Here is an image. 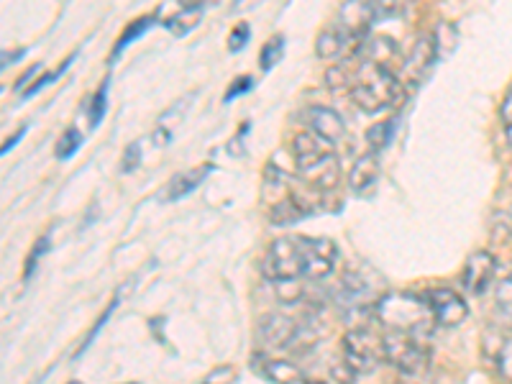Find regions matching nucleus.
Returning a JSON list of instances; mask_svg holds the SVG:
<instances>
[{"label":"nucleus","instance_id":"nucleus-1","mask_svg":"<svg viewBox=\"0 0 512 384\" xmlns=\"http://www.w3.org/2000/svg\"><path fill=\"white\" fill-rule=\"evenodd\" d=\"M338 249L331 239H313V236H282L272 241L262 259V272L267 280L295 282L300 277L308 280H326L333 272Z\"/></svg>","mask_w":512,"mask_h":384},{"label":"nucleus","instance_id":"nucleus-2","mask_svg":"<svg viewBox=\"0 0 512 384\" xmlns=\"http://www.w3.org/2000/svg\"><path fill=\"white\" fill-rule=\"evenodd\" d=\"M374 318L382 323L390 333H405V336H428L436 326V318L431 313V305L425 295L415 292H387L377 303Z\"/></svg>","mask_w":512,"mask_h":384},{"label":"nucleus","instance_id":"nucleus-3","mask_svg":"<svg viewBox=\"0 0 512 384\" xmlns=\"http://www.w3.org/2000/svg\"><path fill=\"white\" fill-rule=\"evenodd\" d=\"M351 100L364 113H379L390 108L397 100H402L400 75H395V70H390V67H379V64L359 57V64L354 67Z\"/></svg>","mask_w":512,"mask_h":384},{"label":"nucleus","instance_id":"nucleus-4","mask_svg":"<svg viewBox=\"0 0 512 384\" xmlns=\"http://www.w3.org/2000/svg\"><path fill=\"white\" fill-rule=\"evenodd\" d=\"M387 361V349H384V331H374L369 326L351 328L344 336V364L351 372L372 374L379 364Z\"/></svg>","mask_w":512,"mask_h":384},{"label":"nucleus","instance_id":"nucleus-5","mask_svg":"<svg viewBox=\"0 0 512 384\" xmlns=\"http://www.w3.org/2000/svg\"><path fill=\"white\" fill-rule=\"evenodd\" d=\"M384 349H387V364L408 377H420L431 367V349L415 336L384 331Z\"/></svg>","mask_w":512,"mask_h":384},{"label":"nucleus","instance_id":"nucleus-6","mask_svg":"<svg viewBox=\"0 0 512 384\" xmlns=\"http://www.w3.org/2000/svg\"><path fill=\"white\" fill-rule=\"evenodd\" d=\"M256 333L267 349H287L292 354L297 338L303 333V320H295L282 313H269L259 320Z\"/></svg>","mask_w":512,"mask_h":384},{"label":"nucleus","instance_id":"nucleus-7","mask_svg":"<svg viewBox=\"0 0 512 384\" xmlns=\"http://www.w3.org/2000/svg\"><path fill=\"white\" fill-rule=\"evenodd\" d=\"M428 305H431V313L436 318V326L441 328H456L461 326L469 315V308H466L464 297L459 295L451 287H431L428 292H423Z\"/></svg>","mask_w":512,"mask_h":384},{"label":"nucleus","instance_id":"nucleus-8","mask_svg":"<svg viewBox=\"0 0 512 384\" xmlns=\"http://www.w3.org/2000/svg\"><path fill=\"white\" fill-rule=\"evenodd\" d=\"M497 272V259L489 251H474L464 264V272H461V280H464V290H469L472 295H484L495 280Z\"/></svg>","mask_w":512,"mask_h":384},{"label":"nucleus","instance_id":"nucleus-9","mask_svg":"<svg viewBox=\"0 0 512 384\" xmlns=\"http://www.w3.org/2000/svg\"><path fill=\"white\" fill-rule=\"evenodd\" d=\"M333 146L326 139H320L313 131H300L292 139V157H295L297 169H308L313 164L323 162V159L333 157Z\"/></svg>","mask_w":512,"mask_h":384},{"label":"nucleus","instance_id":"nucleus-10","mask_svg":"<svg viewBox=\"0 0 512 384\" xmlns=\"http://www.w3.org/2000/svg\"><path fill=\"white\" fill-rule=\"evenodd\" d=\"M305 126L313 134H318L320 139H326L328 144H336L344 136V118L338 116L333 108H326V105H310L305 111Z\"/></svg>","mask_w":512,"mask_h":384},{"label":"nucleus","instance_id":"nucleus-11","mask_svg":"<svg viewBox=\"0 0 512 384\" xmlns=\"http://www.w3.org/2000/svg\"><path fill=\"white\" fill-rule=\"evenodd\" d=\"M436 59H438V54H436V44H433V36L423 34L413 44V49H410L408 57H405V64H402V75L408 77L410 82H418L425 72L431 70Z\"/></svg>","mask_w":512,"mask_h":384},{"label":"nucleus","instance_id":"nucleus-12","mask_svg":"<svg viewBox=\"0 0 512 384\" xmlns=\"http://www.w3.org/2000/svg\"><path fill=\"white\" fill-rule=\"evenodd\" d=\"M374 21H377L374 3H346V6L338 11V26L346 31L349 39L367 34V29Z\"/></svg>","mask_w":512,"mask_h":384},{"label":"nucleus","instance_id":"nucleus-13","mask_svg":"<svg viewBox=\"0 0 512 384\" xmlns=\"http://www.w3.org/2000/svg\"><path fill=\"white\" fill-rule=\"evenodd\" d=\"M297 175H300V180H303L305 185L313 187V190H318V192L336 190L338 180H341V167H338V157L333 154V157L323 159V162L313 164V167L297 169Z\"/></svg>","mask_w":512,"mask_h":384},{"label":"nucleus","instance_id":"nucleus-14","mask_svg":"<svg viewBox=\"0 0 512 384\" xmlns=\"http://www.w3.org/2000/svg\"><path fill=\"white\" fill-rule=\"evenodd\" d=\"M379 180V154L377 152H367L364 157L356 159L354 169H351L349 175V185L356 195H367Z\"/></svg>","mask_w":512,"mask_h":384},{"label":"nucleus","instance_id":"nucleus-15","mask_svg":"<svg viewBox=\"0 0 512 384\" xmlns=\"http://www.w3.org/2000/svg\"><path fill=\"white\" fill-rule=\"evenodd\" d=\"M310 208L313 205L305 203L303 198H297V192H287L285 198L274 203L272 221L280 223V226H290V223L303 221L305 216H310Z\"/></svg>","mask_w":512,"mask_h":384},{"label":"nucleus","instance_id":"nucleus-16","mask_svg":"<svg viewBox=\"0 0 512 384\" xmlns=\"http://www.w3.org/2000/svg\"><path fill=\"white\" fill-rule=\"evenodd\" d=\"M359 57L367 59V62L372 64H379V67H390L392 70L390 62L397 57V44L390 36H374L367 44H361Z\"/></svg>","mask_w":512,"mask_h":384},{"label":"nucleus","instance_id":"nucleus-17","mask_svg":"<svg viewBox=\"0 0 512 384\" xmlns=\"http://www.w3.org/2000/svg\"><path fill=\"white\" fill-rule=\"evenodd\" d=\"M210 169H213L210 164H203V167H195V169H190V172H182V175H177L175 180L169 182L167 200L187 198L190 192H195L200 185H203L205 177L210 175Z\"/></svg>","mask_w":512,"mask_h":384},{"label":"nucleus","instance_id":"nucleus-18","mask_svg":"<svg viewBox=\"0 0 512 384\" xmlns=\"http://www.w3.org/2000/svg\"><path fill=\"white\" fill-rule=\"evenodd\" d=\"M349 41L351 39L346 36V31L341 29V26H328V29L318 36V41H315V54H318L320 59H333L344 52Z\"/></svg>","mask_w":512,"mask_h":384},{"label":"nucleus","instance_id":"nucleus-19","mask_svg":"<svg viewBox=\"0 0 512 384\" xmlns=\"http://www.w3.org/2000/svg\"><path fill=\"white\" fill-rule=\"evenodd\" d=\"M262 374L274 384H303V372L287 359L262 361Z\"/></svg>","mask_w":512,"mask_h":384},{"label":"nucleus","instance_id":"nucleus-20","mask_svg":"<svg viewBox=\"0 0 512 384\" xmlns=\"http://www.w3.org/2000/svg\"><path fill=\"white\" fill-rule=\"evenodd\" d=\"M200 18H203V6H192V3H185V6H182L175 16L169 18L164 26H167V29L172 31L175 36H185L200 24Z\"/></svg>","mask_w":512,"mask_h":384},{"label":"nucleus","instance_id":"nucleus-21","mask_svg":"<svg viewBox=\"0 0 512 384\" xmlns=\"http://www.w3.org/2000/svg\"><path fill=\"white\" fill-rule=\"evenodd\" d=\"M433 44H436L438 59L451 57L456 44H459V29H456L451 21H441V24L436 26V34H433Z\"/></svg>","mask_w":512,"mask_h":384},{"label":"nucleus","instance_id":"nucleus-22","mask_svg":"<svg viewBox=\"0 0 512 384\" xmlns=\"http://www.w3.org/2000/svg\"><path fill=\"white\" fill-rule=\"evenodd\" d=\"M154 24H157V18H154V16H144V18H139L136 24L126 26V31H123L121 39H118V44H116V52H113V59H116L118 54H121L123 49H126L128 44H131V41H136V39H139V36H144L146 31L152 29Z\"/></svg>","mask_w":512,"mask_h":384},{"label":"nucleus","instance_id":"nucleus-23","mask_svg":"<svg viewBox=\"0 0 512 384\" xmlns=\"http://www.w3.org/2000/svg\"><path fill=\"white\" fill-rule=\"evenodd\" d=\"M392 136H395V121H382L367 131V144L372 146V152L379 154L384 146L390 144Z\"/></svg>","mask_w":512,"mask_h":384},{"label":"nucleus","instance_id":"nucleus-24","mask_svg":"<svg viewBox=\"0 0 512 384\" xmlns=\"http://www.w3.org/2000/svg\"><path fill=\"white\" fill-rule=\"evenodd\" d=\"M497 372L507 384H512V336L500 338L497 344Z\"/></svg>","mask_w":512,"mask_h":384},{"label":"nucleus","instance_id":"nucleus-25","mask_svg":"<svg viewBox=\"0 0 512 384\" xmlns=\"http://www.w3.org/2000/svg\"><path fill=\"white\" fill-rule=\"evenodd\" d=\"M282 52H285V39H282V36H274V39H269L262 49V57H259L262 70H272L274 64L282 59Z\"/></svg>","mask_w":512,"mask_h":384},{"label":"nucleus","instance_id":"nucleus-26","mask_svg":"<svg viewBox=\"0 0 512 384\" xmlns=\"http://www.w3.org/2000/svg\"><path fill=\"white\" fill-rule=\"evenodd\" d=\"M82 146V134L77 128H67L62 139L57 141V159H70Z\"/></svg>","mask_w":512,"mask_h":384},{"label":"nucleus","instance_id":"nucleus-27","mask_svg":"<svg viewBox=\"0 0 512 384\" xmlns=\"http://www.w3.org/2000/svg\"><path fill=\"white\" fill-rule=\"evenodd\" d=\"M105 111H108V80H103L100 90L95 93L93 105H90V126H98V123L103 121Z\"/></svg>","mask_w":512,"mask_h":384},{"label":"nucleus","instance_id":"nucleus-28","mask_svg":"<svg viewBox=\"0 0 512 384\" xmlns=\"http://www.w3.org/2000/svg\"><path fill=\"white\" fill-rule=\"evenodd\" d=\"M495 300H497V308H500V313L507 315V318H512V277L510 280H502L500 285H497Z\"/></svg>","mask_w":512,"mask_h":384},{"label":"nucleus","instance_id":"nucleus-29","mask_svg":"<svg viewBox=\"0 0 512 384\" xmlns=\"http://www.w3.org/2000/svg\"><path fill=\"white\" fill-rule=\"evenodd\" d=\"M49 246H52V236H41V239L36 241L34 251H31V256H29V262H26V277H31V274H34L36 264H39L41 256L47 254Z\"/></svg>","mask_w":512,"mask_h":384},{"label":"nucleus","instance_id":"nucleus-30","mask_svg":"<svg viewBox=\"0 0 512 384\" xmlns=\"http://www.w3.org/2000/svg\"><path fill=\"white\" fill-rule=\"evenodd\" d=\"M249 39H251L249 24H236L231 39H228V49H231V52H241V49L249 44Z\"/></svg>","mask_w":512,"mask_h":384},{"label":"nucleus","instance_id":"nucleus-31","mask_svg":"<svg viewBox=\"0 0 512 384\" xmlns=\"http://www.w3.org/2000/svg\"><path fill=\"white\" fill-rule=\"evenodd\" d=\"M303 287L297 285L295 282H277V297H280L282 303H295V300H300L303 297Z\"/></svg>","mask_w":512,"mask_h":384},{"label":"nucleus","instance_id":"nucleus-32","mask_svg":"<svg viewBox=\"0 0 512 384\" xmlns=\"http://www.w3.org/2000/svg\"><path fill=\"white\" fill-rule=\"evenodd\" d=\"M70 64H72V59H67V62H64V64H59V70H57V72H47V75H44V77H39V80H36L34 85H31V88L26 90V93H24V98H31V95H36V93H39L41 88H47L49 82H54V80H57V77L62 75V72L67 70V67H70Z\"/></svg>","mask_w":512,"mask_h":384},{"label":"nucleus","instance_id":"nucleus-33","mask_svg":"<svg viewBox=\"0 0 512 384\" xmlns=\"http://www.w3.org/2000/svg\"><path fill=\"white\" fill-rule=\"evenodd\" d=\"M236 382V369L233 367H216L208 377L203 379V384H233Z\"/></svg>","mask_w":512,"mask_h":384},{"label":"nucleus","instance_id":"nucleus-34","mask_svg":"<svg viewBox=\"0 0 512 384\" xmlns=\"http://www.w3.org/2000/svg\"><path fill=\"white\" fill-rule=\"evenodd\" d=\"M251 82H254V80H251L249 75L239 77V80H233V85H231V88H228L226 98H223V100H226V103H231L233 98H239V95L249 93V90H251Z\"/></svg>","mask_w":512,"mask_h":384},{"label":"nucleus","instance_id":"nucleus-35","mask_svg":"<svg viewBox=\"0 0 512 384\" xmlns=\"http://www.w3.org/2000/svg\"><path fill=\"white\" fill-rule=\"evenodd\" d=\"M139 162H141V146L139 144H131L126 149V154H123L121 169H123V172H131V169L139 167Z\"/></svg>","mask_w":512,"mask_h":384},{"label":"nucleus","instance_id":"nucleus-36","mask_svg":"<svg viewBox=\"0 0 512 384\" xmlns=\"http://www.w3.org/2000/svg\"><path fill=\"white\" fill-rule=\"evenodd\" d=\"M500 118H502V123H505V128L512 126V90H510V93H507V98L502 100Z\"/></svg>","mask_w":512,"mask_h":384},{"label":"nucleus","instance_id":"nucleus-37","mask_svg":"<svg viewBox=\"0 0 512 384\" xmlns=\"http://www.w3.org/2000/svg\"><path fill=\"white\" fill-rule=\"evenodd\" d=\"M24 134H26V128L21 126V128H18V134H16V136H11V139H8L6 144H3V154H8V152H11L13 146H16L18 141H21V139H24Z\"/></svg>","mask_w":512,"mask_h":384},{"label":"nucleus","instance_id":"nucleus-38","mask_svg":"<svg viewBox=\"0 0 512 384\" xmlns=\"http://www.w3.org/2000/svg\"><path fill=\"white\" fill-rule=\"evenodd\" d=\"M505 136H507V144L512 146V126H510V128H505Z\"/></svg>","mask_w":512,"mask_h":384},{"label":"nucleus","instance_id":"nucleus-39","mask_svg":"<svg viewBox=\"0 0 512 384\" xmlns=\"http://www.w3.org/2000/svg\"><path fill=\"white\" fill-rule=\"evenodd\" d=\"M308 384H326V382H308Z\"/></svg>","mask_w":512,"mask_h":384},{"label":"nucleus","instance_id":"nucleus-40","mask_svg":"<svg viewBox=\"0 0 512 384\" xmlns=\"http://www.w3.org/2000/svg\"><path fill=\"white\" fill-rule=\"evenodd\" d=\"M72 384H80V382H72Z\"/></svg>","mask_w":512,"mask_h":384}]
</instances>
